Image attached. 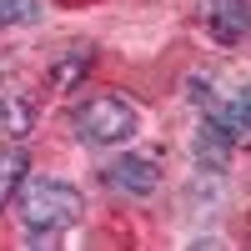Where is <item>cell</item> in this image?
Wrapping results in <instances>:
<instances>
[{
	"label": "cell",
	"mask_w": 251,
	"mask_h": 251,
	"mask_svg": "<svg viewBox=\"0 0 251 251\" xmlns=\"http://www.w3.org/2000/svg\"><path fill=\"white\" fill-rule=\"evenodd\" d=\"M196 161H201V166H211V171H221V166L231 161V136H226L221 126L206 121V126H201V136H196Z\"/></svg>",
	"instance_id": "7"
},
{
	"label": "cell",
	"mask_w": 251,
	"mask_h": 251,
	"mask_svg": "<svg viewBox=\"0 0 251 251\" xmlns=\"http://www.w3.org/2000/svg\"><path fill=\"white\" fill-rule=\"evenodd\" d=\"M206 106V121L211 126H221L226 136H251V86H241V91H231V96H216V100H201Z\"/></svg>",
	"instance_id": "5"
},
{
	"label": "cell",
	"mask_w": 251,
	"mask_h": 251,
	"mask_svg": "<svg viewBox=\"0 0 251 251\" xmlns=\"http://www.w3.org/2000/svg\"><path fill=\"white\" fill-rule=\"evenodd\" d=\"M201 20H206V35L216 46H241L251 35V0H206Z\"/></svg>",
	"instance_id": "3"
},
{
	"label": "cell",
	"mask_w": 251,
	"mask_h": 251,
	"mask_svg": "<svg viewBox=\"0 0 251 251\" xmlns=\"http://www.w3.org/2000/svg\"><path fill=\"white\" fill-rule=\"evenodd\" d=\"M40 20V0H0V25H30Z\"/></svg>",
	"instance_id": "9"
},
{
	"label": "cell",
	"mask_w": 251,
	"mask_h": 251,
	"mask_svg": "<svg viewBox=\"0 0 251 251\" xmlns=\"http://www.w3.org/2000/svg\"><path fill=\"white\" fill-rule=\"evenodd\" d=\"M86 71H91V46H75V50L60 55V66H55V86L66 91V86H75Z\"/></svg>",
	"instance_id": "8"
},
{
	"label": "cell",
	"mask_w": 251,
	"mask_h": 251,
	"mask_svg": "<svg viewBox=\"0 0 251 251\" xmlns=\"http://www.w3.org/2000/svg\"><path fill=\"white\" fill-rule=\"evenodd\" d=\"M136 126H141L136 106H131L126 96H116V91H106V96H91L86 106L75 111V131H80V141H91V146L131 141V136H136Z\"/></svg>",
	"instance_id": "2"
},
{
	"label": "cell",
	"mask_w": 251,
	"mask_h": 251,
	"mask_svg": "<svg viewBox=\"0 0 251 251\" xmlns=\"http://www.w3.org/2000/svg\"><path fill=\"white\" fill-rule=\"evenodd\" d=\"M30 176V156L20 151V146H10V151H0V206H10L20 181Z\"/></svg>",
	"instance_id": "6"
},
{
	"label": "cell",
	"mask_w": 251,
	"mask_h": 251,
	"mask_svg": "<svg viewBox=\"0 0 251 251\" xmlns=\"http://www.w3.org/2000/svg\"><path fill=\"white\" fill-rule=\"evenodd\" d=\"M106 181L116 186V191H126V196H151L161 186V166L146 161V156H116L111 171H106Z\"/></svg>",
	"instance_id": "4"
},
{
	"label": "cell",
	"mask_w": 251,
	"mask_h": 251,
	"mask_svg": "<svg viewBox=\"0 0 251 251\" xmlns=\"http://www.w3.org/2000/svg\"><path fill=\"white\" fill-rule=\"evenodd\" d=\"M15 216L25 226V236H55V231H71V226L86 216V196L75 191L71 181H55V176H25L15 191Z\"/></svg>",
	"instance_id": "1"
}]
</instances>
